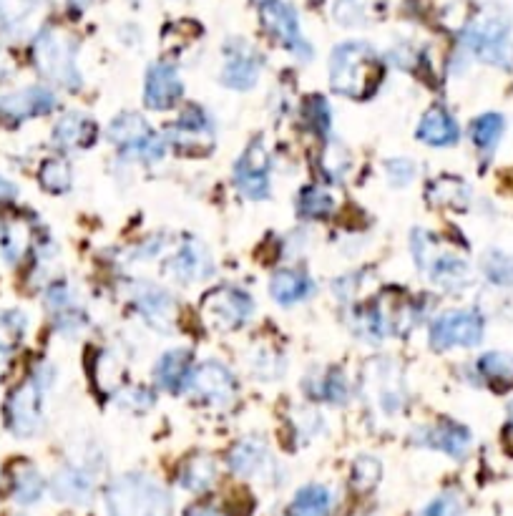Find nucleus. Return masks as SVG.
Here are the masks:
<instances>
[{"label": "nucleus", "mask_w": 513, "mask_h": 516, "mask_svg": "<svg viewBox=\"0 0 513 516\" xmlns=\"http://www.w3.org/2000/svg\"><path fill=\"white\" fill-rule=\"evenodd\" d=\"M503 129H506V121H503L501 114H483L471 124L473 144L478 146V152L486 159L496 152L498 141H501L503 136Z\"/></svg>", "instance_id": "obj_25"}, {"label": "nucleus", "mask_w": 513, "mask_h": 516, "mask_svg": "<svg viewBox=\"0 0 513 516\" xmlns=\"http://www.w3.org/2000/svg\"><path fill=\"white\" fill-rule=\"evenodd\" d=\"M18 194L16 184H11L8 179L0 177V202H6V199H13Z\"/></svg>", "instance_id": "obj_47"}, {"label": "nucleus", "mask_w": 513, "mask_h": 516, "mask_svg": "<svg viewBox=\"0 0 513 516\" xmlns=\"http://www.w3.org/2000/svg\"><path fill=\"white\" fill-rule=\"evenodd\" d=\"M254 313V303L247 292L237 287H219L204 298L199 315L202 323L214 333H234L242 328Z\"/></svg>", "instance_id": "obj_6"}, {"label": "nucleus", "mask_w": 513, "mask_h": 516, "mask_svg": "<svg viewBox=\"0 0 513 516\" xmlns=\"http://www.w3.org/2000/svg\"><path fill=\"white\" fill-rule=\"evenodd\" d=\"M262 58L260 53L252 51L244 41L227 43V63L222 71V84L234 91H249L260 81Z\"/></svg>", "instance_id": "obj_14"}, {"label": "nucleus", "mask_w": 513, "mask_h": 516, "mask_svg": "<svg viewBox=\"0 0 513 516\" xmlns=\"http://www.w3.org/2000/svg\"><path fill=\"white\" fill-rule=\"evenodd\" d=\"M38 177H41L43 189H48V192L53 194L68 192L73 184L71 164H68L66 159H48V162H43L41 174H38Z\"/></svg>", "instance_id": "obj_32"}, {"label": "nucleus", "mask_w": 513, "mask_h": 516, "mask_svg": "<svg viewBox=\"0 0 513 516\" xmlns=\"http://www.w3.org/2000/svg\"><path fill=\"white\" fill-rule=\"evenodd\" d=\"M134 305L146 323L154 325L156 330H169L177 315V305L171 295L151 282H136L134 285Z\"/></svg>", "instance_id": "obj_16"}, {"label": "nucleus", "mask_w": 513, "mask_h": 516, "mask_svg": "<svg viewBox=\"0 0 513 516\" xmlns=\"http://www.w3.org/2000/svg\"><path fill=\"white\" fill-rule=\"evenodd\" d=\"M13 489H16L18 501H23V504H31V501H36L38 496L43 494V481H41V476H38V471H33L31 466H26V469L16 476V484H13Z\"/></svg>", "instance_id": "obj_37"}, {"label": "nucleus", "mask_w": 513, "mask_h": 516, "mask_svg": "<svg viewBox=\"0 0 513 516\" xmlns=\"http://www.w3.org/2000/svg\"><path fill=\"white\" fill-rule=\"evenodd\" d=\"M413 255L415 265L428 272L431 280L443 290L456 292L471 282V270H468L466 260L451 255V252H438L436 240H431L425 232H415L413 235Z\"/></svg>", "instance_id": "obj_5"}, {"label": "nucleus", "mask_w": 513, "mask_h": 516, "mask_svg": "<svg viewBox=\"0 0 513 516\" xmlns=\"http://www.w3.org/2000/svg\"><path fill=\"white\" fill-rule=\"evenodd\" d=\"M260 18L262 26L267 28L272 38L277 43L292 51L295 56H300L302 61H310L312 46L305 41L300 28V18H297L295 8L282 3V0H265L260 6Z\"/></svg>", "instance_id": "obj_8"}, {"label": "nucleus", "mask_w": 513, "mask_h": 516, "mask_svg": "<svg viewBox=\"0 0 513 516\" xmlns=\"http://www.w3.org/2000/svg\"><path fill=\"white\" fill-rule=\"evenodd\" d=\"M212 270V257L197 240L182 242V247L166 260V275L179 282L204 280L207 275H212Z\"/></svg>", "instance_id": "obj_17"}, {"label": "nucleus", "mask_w": 513, "mask_h": 516, "mask_svg": "<svg viewBox=\"0 0 513 516\" xmlns=\"http://www.w3.org/2000/svg\"><path fill=\"white\" fill-rule=\"evenodd\" d=\"M252 371L254 376H260L262 381H275V378L282 376V371H285V365H282L280 355L277 353H260V358L254 355L252 358Z\"/></svg>", "instance_id": "obj_41"}, {"label": "nucleus", "mask_w": 513, "mask_h": 516, "mask_svg": "<svg viewBox=\"0 0 513 516\" xmlns=\"http://www.w3.org/2000/svg\"><path fill=\"white\" fill-rule=\"evenodd\" d=\"M46 303H48V308L53 310V315L66 313V310L76 308V298H73V290L68 285H63V282H58V285H53L51 290H48Z\"/></svg>", "instance_id": "obj_42"}, {"label": "nucleus", "mask_w": 513, "mask_h": 516, "mask_svg": "<svg viewBox=\"0 0 513 516\" xmlns=\"http://www.w3.org/2000/svg\"><path fill=\"white\" fill-rule=\"evenodd\" d=\"M56 109V96L48 89L41 86H31V89H23L18 94H8L0 99V116H8V119H33V116L48 114V111Z\"/></svg>", "instance_id": "obj_19"}, {"label": "nucleus", "mask_w": 513, "mask_h": 516, "mask_svg": "<svg viewBox=\"0 0 513 516\" xmlns=\"http://www.w3.org/2000/svg\"><path fill=\"white\" fill-rule=\"evenodd\" d=\"M463 46L481 61L493 66L511 68L513 46H511V21L503 13L491 11L473 18L463 31Z\"/></svg>", "instance_id": "obj_3"}, {"label": "nucleus", "mask_w": 513, "mask_h": 516, "mask_svg": "<svg viewBox=\"0 0 513 516\" xmlns=\"http://www.w3.org/2000/svg\"><path fill=\"white\" fill-rule=\"evenodd\" d=\"M192 355L189 350H169L161 355L154 365V378L164 391L182 393L189 386V376H192Z\"/></svg>", "instance_id": "obj_20"}, {"label": "nucleus", "mask_w": 513, "mask_h": 516, "mask_svg": "<svg viewBox=\"0 0 513 516\" xmlns=\"http://www.w3.org/2000/svg\"><path fill=\"white\" fill-rule=\"evenodd\" d=\"M415 441L431 449L443 451V454L453 456V459H463L471 449V433L463 426L453 421H441L436 426H425L415 431Z\"/></svg>", "instance_id": "obj_18"}, {"label": "nucleus", "mask_w": 513, "mask_h": 516, "mask_svg": "<svg viewBox=\"0 0 513 516\" xmlns=\"http://www.w3.org/2000/svg\"><path fill=\"white\" fill-rule=\"evenodd\" d=\"M33 61L38 71L66 89H76L81 84L76 66V41L58 28H46L33 43Z\"/></svg>", "instance_id": "obj_4"}, {"label": "nucleus", "mask_w": 513, "mask_h": 516, "mask_svg": "<svg viewBox=\"0 0 513 516\" xmlns=\"http://www.w3.org/2000/svg\"><path fill=\"white\" fill-rule=\"evenodd\" d=\"M214 481V464L209 459H192L182 471V486L189 491H204Z\"/></svg>", "instance_id": "obj_35"}, {"label": "nucleus", "mask_w": 513, "mask_h": 516, "mask_svg": "<svg viewBox=\"0 0 513 516\" xmlns=\"http://www.w3.org/2000/svg\"><path fill=\"white\" fill-rule=\"evenodd\" d=\"M315 396L325 398L330 403H345V398H348V383H345V378L340 373H330V376L320 381V388L315 391Z\"/></svg>", "instance_id": "obj_40"}, {"label": "nucleus", "mask_w": 513, "mask_h": 516, "mask_svg": "<svg viewBox=\"0 0 513 516\" xmlns=\"http://www.w3.org/2000/svg\"><path fill=\"white\" fill-rule=\"evenodd\" d=\"M187 388L199 398V401L212 403V406H227V403H232V398L237 396L234 376L229 373L227 365L217 363V360H204L197 368H192Z\"/></svg>", "instance_id": "obj_12"}, {"label": "nucleus", "mask_w": 513, "mask_h": 516, "mask_svg": "<svg viewBox=\"0 0 513 516\" xmlns=\"http://www.w3.org/2000/svg\"><path fill=\"white\" fill-rule=\"evenodd\" d=\"M478 373L493 386H513V355L508 353H486L476 363Z\"/></svg>", "instance_id": "obj_28"}, {"label": "nucleus", "mask_w": 513, "mask_h": 516, "mask_svg": "<svg viewBox=\"0 0 513 516\" xmlns=\"http://www.w3.org/2000/svg\"><path fill=\"white\" fill-rule=\"evenodd\" d=\"M506 436L513 438V401L511 406H508V426H506Z\"/></svg>", "instance_id": "obj_48"}, {"label": "nucleus", "mask_w": 513, "mask_h": 516, "mask_svg": "<svg viewBox=\"0 0 513 516\" xmlns=\"http://www.w3.org/2000/svg\"><path fill=\"white\" fill-rule=\"evenodd\" d=\"M0 245L8 262H21L33 245L31 225L21 217H11L0 225Z\"/></svg>", "instance_id": "obj_24"}, {"label": "nucleus", "mask_w": 513, "mask_h": 516, "mask_svg": "<svg viewBox=\"0 0 513 516\" xmlns=\"http://www.w3.org/2000/svg\"><path fill=\"white\" fill-rule=\"evenodd\" d=\"M415 139L428 146H453L461 139V129L446 109H431L420 119Z\"/></svg>", "instance_id": "obj_21"}, {"label": "nucleus", "mask_w": 513, "mask_h": 516, "mask_svg": "<svg viewBox=\"0 0 513 516\" xmlns=\"http://www.w3.org/2000/svg\"><path fill=\"white\" fill-rule=\"evenodd\" d=\"M378 368V376L370 378L368 383H375V398H378L380 408L383 411H398L403 408V391H400L398 376H388V365H375Z\"/></svg>", "instance_id": "obj_30"}, {"label": "nucleus", "mask_w": 513, "mask_h": 516, "mask_svg": "<svg viewBox=\"0 0 513 516\" xmlns=\"http://www.w3.org/2000/svg\"><path fill=\"white\" fill-rule=\"evenodd\" d=\"M483 340V318L473 310H453L441 315L431 328V343L436 350L473 348Z\"/></svg>", "instance_id": "obj_9"}, {"label": "nucleus", "mask_w": 513, "mask_h": 516, "mask_svg": "<svg viewBox=\"0 0 513 516\" xmlns=\"http://www.w3.org/2000/svg\"><path fill=\"white\" fill-rule=\"evenodd\" d=\"M99 134V126L86 114H66L53 129V144L61 149H83L91 146Z\"/></svg>", "instance_id": "obj_22"}, {"label": "nucleus", "mask_w": 513, "mask_h": 516, "mask_svg": "<svg viewBox=\"0 0 513 516\" xmlns=\"http://www.w3.org/2000/svg\"><path fill=\"white\" fill-rule=\"evenodd\" d=\"M483 272L493 285H513V257L503 255V252H491L483 262Z\"/></svg>", "instance_id": "obj_36"}, {"label": "nucleus", "mask_w": 513, "mask_h": 516, "mask_svg": "<svg viewBox=\"0 0 513 516\" xmlns=\"http://www.w3.org/2000/svg\"><path fill=\"white\" fill-rule=\"evenodd\" d=\"M166 141L174 144V149L187 154H199L207 152L214 146V126L212 121L207 119V114L199 109L184 111L177 119V124L169 129V136Z\"/></svg>", "instance_id": "obj_13"}, {"label": "nucleus", "mask_w": 513, "mask_h": 516, "mask_svg": "<svg viewBox=\"0 0 513 516\" xmlns=\"http://www.w3.org/2000/svg\"><path fill=\"white\" fill-rule=\"evenodd\" d=\"M68 3H71V8H73V11H83V8L89 6L91 0H68Z\"/></svg>", "instance_id": "obj_49"}, {"label": "nucleus", "mask_w": 513, "mask_h": 516, "mask_svg": "<svg viewBox=\"0 0 513 516\" xmlns=\"http://www.w3.org/2000/svg\"><path fill=\"white\" fill-rule=\"evenodd\" d=\"M267 461V449L260 444V441H242L239 446H234L232 456H229V466L237 474L249 476L257 474V471L265 466Z\"/></svg>", "instance_id": "obj_29"}, {"label": "nucleus", "mask_w": 513, "mask_h": 516, "mask_svg": "<svg viewBox=\"0 0 513 516\" xmlns=\"http://www.w3.org/2000/svg\"><path fill=\"white\" fill-rule=\"evenodd\" d=\"M335 21L342 26H358L365 21V0H335Z\"/></svg>", "instance_id": "obj_39"}, {"label": "nucleus", "mask_w": 513, "mask_h": 516, "mask_svg": "<svg viewBox=\"0 0 513 516\" xmlns=\"http://www.w3.org/2000/svg\"><path fill=\"white\" fill-rule=\"evenodd\" d=\"M330 504V491L325 486H305L292 499L290 516H327L330 514Z\"/></svg>", "instance_id": "obj_26"}, {"label": "nucleus", "mask_w": 513, "mask_h": 516, "mask_svg": "<svg viewBox=\"0 0 513 516\" xmlns=\"http://www.w3.org/2000/svg\"><path fill=\"white\" fill-rule=\"evenodd\" d=\"M182 79H179L177 68L171 63H154L146 73V86H144V101L149 109L154 111H166L174 109L177 101L182 99Z\"/></svg>", "instance_id": "obj_15"}, {"label": "nucleus", "mask_w": 513, "mask_h": 516, "mask_svg": "<svg viewBox=\"0 0 513 516\" xmlns=\"http://www.w3.org/2000/svg\"><path fill=\"white\" fill-rule=\"evenodd\" d=\"M111 516H169L171 499L149 476H121L106 494Z\"/></svg>", "instance_id": "obj_2"}, {"label": "nucleus", "mask_w": 513, "mask_h": 516, "mask_svg": "<svg viewBox=\"0 0 513 516\" xmlns=\"http://www.w3.org/2000/svg\"><path fill=\"white\" fill-rule=\"evenodd\" d=\"M43 381L41 378H31L23 386H18L11 393L6 406L8 426L18 436H33L43 423Z\"/></svg>", "instance_id": "obj_11"}, {"label": "nucleus", "mask_w": 513, "mask_h": 516, "mask_svg": "<svg viewBox=\"0 0 513 516\" xmlns=\"http://www.w3.org/2000/svg\"><path fill=\"white\" fill-rule=\"evenodd\" d=\"M26 330V318L21 313H0V350H8L21 340Z\"/></svg>", "instance_id": "obj_38"}, {"label": "nucleus", "mask_w": 513, "mask_h": 516, "mask_svg": "<svg viewBox=\"0 0 513 516\" xmlns=\"http://www.w3.org/2000/svg\"><path fill=\"white\" fill-rule=\"evenodd\" d=\"M43 0H0V26L18 31L38 13Z\"/></svg>", "instance_id": "obj_31"}, {"label": "nucleus", "mask_w": 513, "mask_h": 516, "mask_svg": "<svg viewBox=\"0 0 513 516\" xmlns=\"http://www.w3.org/2000/svg\"><path fill=\"white\" fill-rule=\"evenodd\" d=\"M297 209H300L302 217L320 219V217H325V214H330L332 199H330V194L325 192V189L307 187V189H302L300 202H297Z\"/></svg>", "instance_id": "obj_34"}, {"label": "nucleus", "mask_w": 513, "mask_h": 516, "mask_svg": "<svg viewBox=\"0 0 513 516\" xmlns=\"http://www.w3.org/2000/svg\"><path fill=\"white\" fill-rule=\"evenodd\" d=\"M468 187L458 179H438V182L431 184V192L428 197L433 199L436 204H448V207H466L468 204Z\"/></svg>", "instance_id": "obj_33"}, {"label": "nucleus", "mask_w": 513, "mask_h": 516, "mask_svg": "<svg viewBox=\"0 0 513 516\" xmlns=\"http://www.w3.org/2000/svg\"><path fill=\"white\" fill-rule=\"evenodd\" d=\"M119 403L124 408H131V411H144V408H149L154 403V396L146 388H131V391L121 393Z\"/></svg>", "instance_id": "obj_45"}, {"label": "nucleus", "mask_w": 513, "mask_h": 516, "mask_svg": "<svg viewBox=\"0 0 513 516\" xmlns=\"http://www.w3.org/2000/svg\"><path fill=\"white\" fill-rule=\"evenodd\" d=\"M388 177L398 187H405V184L413 182L415 164L408 162V159H393V162H388Z\"/></svg>", "instance_id": "obj_44"}, {"label": "nucleus", "mask_w": 513, "mask_h": 516, "mask_svg": "<svg viewBox=\"0 0 513 516\" xmlns=\"http://www.w3.org/2000/svg\"><path fill=\"white\" fill-rule=\"evenodd\" d=\"M428 516H461V506L453 496H443L428 509Z\"/></svg>", "instance_id": "obj_46"}, {"label": "nucleus", "mask_w": 513, "mask_h": 516, "mask_svg": "<svg viewBox=\"0 0 513 516\" xmlns=\"http://www.w3.org/2000/svg\"><path fill=\"white\" fill-rule=\"evenodd\" d=\"M315 292V282L297 270H280L272 275L270 280V295L275 303L280 305H297L305 303Z\"/></svg>", "instance_id": "obj_23"}, {"label": "nucleus", "mask_w": 513, "mask_h": 516, "mask_svg": "<svg viewBox=\"0 0 513 516\" xmlns=\"http://www.w3.org/2000/svg\"><path fill=\"white\" fill-rule=\"evenodd\" d=\"M270 154L262 141H252L234 164V184L247 199L270 197Z\"/></svg>", "instance_id": "obj_10"}, {"label": "nucleus", "mask_w": 513, "mask_h": 516, "mask_svg": "<svg viewBox=\"0 0 513 516\" xmlns=\"http://www.w3.org/2000/svg\"><path fill=\"white\" fill-rule=\"evenodd\" d=\"M305 111L312 119V124H315V129L320 131V134H327V129H330V106H327V101L322 99V96H312V99L307 101Z\"/></svg>", "instance_id": "obj_43"}, {"label": "nucleus", "mask_w": 513, "mask_h": 516, "mask_svg": "<svg viewBox=\"0 0 513 516\" xmlns=\"http://www.w3.org/2000/svg\"><path fill=\"white\" fill-rule=\"evenodd\" d=\"M383 66L368 43H342L330 58V86L345 99H365L378 89Z\"/></svg>", "instance_id": "obj_1"}, {"label": "nucleus", "mask_w": 513, "mask_h": 516, "mask_svg": "<svg viewBox=\"0 0 513 516\" xmlns=\"http://www.w3.org/2000/svg\"><path fill=\"white\" fill-rule=\"evenodd\" d=\"M91 486L94 484H91L89 474L81 469H63L53 479V491L63 501H86L91 496Z\"/></svg>", "instance_id": "obj_27"}, {"label": "nucleus", "mask_w": 513, "mask_h": 516, "mask_svg": "<svg viewBox=\"0 0 513 516\" xmlns=\"http://www.w3.org/2000/svg\"><path fill=\"white\" fill-rule=\"evenodd\" d=\"M109 139L119 146L121 154H126V157H141L156 162L166 152V139L156 136L139 114H124L111 121Z\"/></svg>", "instance_id": "obj_7"}]
</instances>
